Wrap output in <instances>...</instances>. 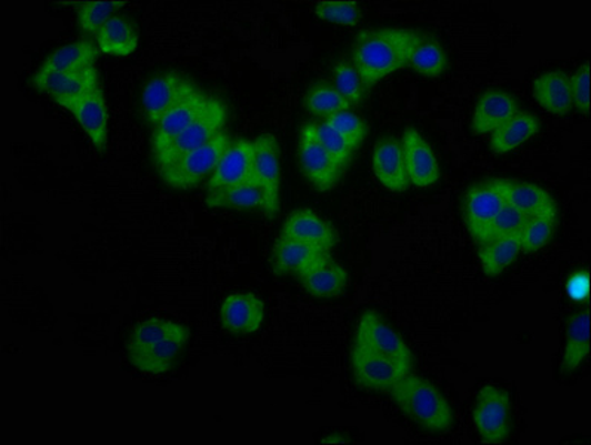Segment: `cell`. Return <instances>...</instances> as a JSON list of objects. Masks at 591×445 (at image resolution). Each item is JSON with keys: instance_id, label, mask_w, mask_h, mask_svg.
<instances>
[{"instance_id": "6da1fadb", "label": "cell", "mask_w": 591, "mask_h": 445, "mask_svg": "<svg viewBox=\"0 0 591 445\" xmlns=\"http://www.w3.org/2000/svg\"><path fill=\"white\" fill-rule=\"evenodd\" d=\"M418 32L408 29H370L355 38L352 64L368 87L373 88L401 69H408Z\"/></svg>"}, {"instance_id": "7a4b0ae2", "label": "cell", "mask_w": 591, "mask_h": 445, "mask_svg": "<svg viewBox=\"0 0 591 445\" xmlns=\"http://www.w3.org/2000/svg\"><path fill=\"white\" fill-rule=\"evenodd\" d=\"M191 332L176 321L153 318L137 325L128 343L131 364L141 373L164 374L174 367Z\"/></svg>"}, {"instance_id": "3957f363", "label": "cell", "mask_w": 591, "mask_h": 445, "mask_svg": "<svg viewBox=\"0 0 591 445\" xmlns=\"http://www.w3.org/2000/svg\"><path fill=\"white\" fill-rule=\"evenodd\" d=\"M401 413L423 431L441 434L453 426V409L430 382L410 373L390 391Z\"/></svg>"}, {"instance_id": "277c9868", "label": "cell", "mask_w": 591, "mask_h": 445, "mask_svg": "<svg viewBox=\"0 0 591 445\" xmlns=\"http://www.w3.org/2000/svg\"><path fill=\"white\" fill-rule=\"evenodd\" d=\"M231 135L227 131L216 135L209 144L202 145L191 153L180 158L174 164L160 170L164 182L178 191H187L198 186L214 174L224 152L232 144Z\"/></svg>"}, {"instance_id": "5b68a950", "label": "cell", "mask_w": 591, "mask_h": 445, "mask_svg": "<svg viewBox=\"0 0 591 445\" xmlns=\"http://www.w3.org/2000/svg\"><path fill=\"white\" fill-rule=\"evenodd\" d=\"M228 121V109L222 101L211 99L201 117L192 125H189L182 134L176 136L173 141L160 153L153 155L158 170L167 169L180 158L197 151L202 145L209 144L216 135L224 131Z\"/></svg>"}, {"instance_id": "8992f818", "label": "cell", "mask_w": 591, "mask_h": 445, "mask_svg": "<svg viewBox=\"0 0 591 445\" xmlns=\"http://www.w3.org/2000/svg\"><path fill=\"white\" fill-rule=\"evenodd\" d=\"M473 421L484 443H504L513 429V405L510 395L501 387H482L475 401Z\"/></svg>"}, {"instance_id": "52a82bcc", "label": "cell", "mask_w": 591, "mask_h": 445, "mask_svg": "<svg viewBox=\"0 0 591 445\" xmlns=\"http://www.w3.org/2000/svg\"><path fill=\"white\" fill-rule=\"evenodd\" d=\"M351 365L357 385L373 392L391 391L401 378L412 373V367L377 354L360 343L352 347Z\"/></svg>"}, {"instance_id": "ba28073f", "label": "cell", "mask_w": 591, "mask_h": 445, "mask_svg": "<svg viewBox=\"0 0 591 445\" xmlns=\"http://www.w3.org/2000/svg\"><path fill=\"white\" fill-rule=\"evenodd\" d=\"M299 164L312 186L320 192L332 191L343 175L341 166L321 145L314 123H307L299 135Z\"/></svg>"}, {"instance_id": "9c48e42d", "label": "cell", "mask_w": 591, "mask_h": 445, "mask_svg": "<svg viewBox=\"0 0 591 445\" xmlns=\"http://www.w3.org/2000/svg\"><path fill=\"white\" fill-rule=\"evenodd\" d=\"M198 91H200V88L191 79L183 77L179 72H173V70L153 78L143 91L146 119L153 127L158 125L170 110H173L176 105H179Z\"/></svg>"}, {"instance_id": "30bf717a", "label": "cell", "mask_w": 591, "mask_h": 445, "mask_svg": "<svg viewBox=\"0 0 591 445\" xmlns=\"http://www.w3.org/2000/svg\"><path fill=\"white\" fill-rule=\"evenodd\" d=\"M254 145V183L263 193V213L273 219L280 211V145L272 134L259 135Z\"/></svg>"}, {"instance_id": "8fae6325", "label": "cell", "mask_w": 591, "mask_h": 445, "mask_svg": "<svg viewBox=\"0 0 591 445\" xmlns=\"http://www.w3.org/2000/svg\"><path fill=\"white\" fill-rule=\"evenodd\" d=\"M355 343L377 354L385 355L397 363L413 368V355L400 334L390 327L374 311H368L360 318Z\"/></svg>"}, {"instance_id": "7c38bea8", "label": "cell", "mask_w": 591, "mask_h": 445, "mask_svg": "<svg viewBox=\"0 0 591 445\" xmlns=\"http://www.w3.org/2000/svg\"><path fill=\"white\" fill-rule=\"evenodd\" d=\"M32 83L38 91L50 95L61 108L68 109L70 104L77 103L99 88L100 78L97 69L91 68L70 73H34Z\"/></svg>"}, {"instance_id": "4fadbf2b", "label": "cell", "mask_w": 591, "mask_h": 445, "mask_svg": "<svg viewBox=\"0 0 591 445\" xmlns=\"http://www.w3.org/2000/svg\"><path fill=\"white\" fill-rule=\"evenodd\" d=\"M267 310L262 299L253 293H233L220 307V323L227 332L237 336L258 333L264 323Z\"/></svg>"}, {"instance_id": "5bb4252c", "label": "cell", "mask_w": 591, "mask_h": 445, "mask_svg": "<svg viewBox=\"0 0 591 445\" xmlns=\"http://www.w3.org/2000/svg\"><path fill=\"white\" fill-rule=\"evenodd\" d=\"M409 182L419 189H427L439 182L440 165L430 143L414 128H408L401 141Z\"/></svg>"}, {"instance_id": "9a60e30c", "label": "cell", "mask_w": 591, "mask_h": 445, "mask_svg": "<svg viewBox=\"0 0 591 445\" xmlns=\"http://www.w3.org/2000/svg\"><path fill=\"white\" fill-rule=\"evenodd\" d=\"M254 140L232 141L214 174L211 175L207 189L238 186L254 183Z\"/></svg>"}, {"instance_id": "2e32d148", "label": "cell", "mask_w": 591, "mask_h": 445, "mask_svg": "<svg viewBox=\"0 0 591 445\" xmlns=\"http://www.w3.org/2000/svg\"><path fill=\"white\" fill-rule=\"evenodd\" d=\"M213 95L207 94L201 90L196 94L189 97V99L182 101L179 105H176L173 110H170L158 125L153 127L152 134V152L153 155L160 153L162 149L176 139V136L182 134L189 125H192L201 113L204 112L207 105L210 104Z\"/></svg>"}, {"instance_id": "e0dca14e", "label": "cell", "mask_w": 591, "mask_h": 445, "mask_svg": "<svg viewBox=\"0 0 591 445\" xmlns=\"http://www.w3.org/2000/svg\"><path fill=\"white\" fill-rule=\"evenodd\" d=\"M492 186L504 198L505 204L513 206L528 218L538 215H558V206L545 189L537 184L515 182V180H492Z\"/></svg>"}, {"instance_id": "ac0fdd59", "label": "cell", "mask_w": 591, "mask_h": 445, "mask_svg": "<svg viewBox=\"0 0 591 445\" xmlns=\"http://www.w3.org/2000/svg\"><path fill=\"white\" fill-rule=\"evenodd\" d=\"M504 205V198L492 186L491 182L478 184L467 192L464 201L465 226L478 244L489 224L500 214Z\"/></svg>"}, {"instance_id": "d6986e66", "label": "cell", "mask_w": 591, "mask_h": 445, "mask_svg": "<svg viewBox=\"0 0 591 445\" xmlns=\"http://www.w3.org/2000/svg\"><path fill=\"white\" fill-rule=\"evenodd\" d=\"M281 236L330 251L338 244V232L311 210H298L287 218Z\"/></svg>"}, {"instance_id": "ffe728a7", "label": "cell", "mask_w": 591, "mask_h": 445, "mask_svg": "<svg viewBox=\"0 0 591 445\" xmlns=\"http://www.w3.org/2000/svg\"><path fill=\"white\" fill-rule=\"evenodd\" d=\"M69 112L77 119L91 143L103 152L109 140V108L103 88H96L82 100L70 104Z\"/></svg>"}, {"instance_id": "44dd1931", "label": "cell", "mask_w": 591, "mask_h": 445, "mask_svg": "<svg viewBox=\"0 0 591 445\" xmlns=\"http://www.w3.org/2000/svg\"><path fill=\"white\" fill-rule=\"evenodd\" d=\"M372 169L378 182L390 192H405L410 186L403 148L395 139H383L373 149Z\"/></svg>"}, {"instance_id": "7402d4cb", "label": "cell", "mask_w": 591, "mask_h": 445, "mask_svg": "<svg viewBox=\"0 0 591 445\" xmlns=\"http://www.w3.org/2000/svg\"><path fill=\"white\" fill-rule=\"evenodd\" d=\"M329 255L330 251L315 249V246L281 236L272 251L273 272L277 275L301 277Z\"/></svg>"}, {"instance_id": "603a6c76", "label": "cell", "mask_w": 591, "mask_h": 445, "mask_svg": "<svg viewBox=\"0 0 591 445\" xmlns=\"http://www.w3.org/2000/svg\"><path fill=\"white\" fill-rule=\"evenodd\" d=\"M299 280L307 293L317 299L341 297L350 285L347 269L341 263L334 262L330 255Z\"/></svg>"}, {"instance_id": "cb8c5ba5", "label": "cell", "mask_w": 591, "mask_h": 445, "mask_svg": "<svg viewBox=\"0 0 591 445\" xmlns=\"http://www.w3.org/2000/svg\"><path fill=\"white\" fill-rule=\"evenodd\" d=\"M519 112L518 103L507 92L491 90L475 105L471 128L475 135L492 134Z\"/></svg>"}, {"instance_id": "d4e9b609", "label": "cell", "mask_w": 591, "mask_h": 445, "mask_svg": "<svg viewBox=\"0 0 591 445\" xmlns=\"http://www.w3.org/2000/svg\"><path fill=\"white\" fill-rule=\"evenodd\" d=\"M99 54V47L94 45V42L79 39V41L70 42L47 57L37 73H70L96 68Z\"/></svg>"}, {"instance_id": "484cf974", "label": "cell", "mask_w": 591, "mask_h": 445, "mask_svg": "<svg viewBox=\"0 0 591 445\" xmlns=\"http://www.w3.org/2000/svg\"><path fill=\"white\" fill-rule=\"evenodd\" d=\"M97 47L110 57H130L139 45V30L130 17L118 14L97 33Z\"/></svg>"}, {"instance_id": "4316f807", "label": "cell", "mask_w": 591, "mask_h": 445, "mask_svg": "<svg viewBox=\"0 0 591 445\" xmlns=\"http://www.w3.org/2000/svg\"><path fill=\"white\" fill-rule=\"evenodd\" d=\"M533 97L545 112L563 117L573 109L569 77L563 72H547L533 82Z\"/></svg>"}, {"instance_id": "83f0119b", "label": "cell", "mask_w": 591, "mask_h": 445, "mask_svg": "<svg viewBox=\"0 0 591 445\" xmlns=\"http://www.w3.org/2000/svg\"><path fill=\"white\" fill-rule=\"evenodd\" d=\"M538 131H540V121L535 114L518 112L492 132L489 144H491L493 153L505 155V153L513 152L514 149L531 140Z\"/></svg>"}, {"instance_id": "f1b7e54d", "label": "cell", "mask_w": 591, "mask_h": 445, "mask_svg": "<svg viewBox=\"0 0 591 445\" xmlns=\"http://www.w3.org/2000/svg\"><path fill=\"white\" fill-rule=\"evenodd\" d=\"M590 354V312L582 311L571 316L564 334L562 370L575 372Z\"/></svg>"}, {"instance_id": "f546056e", "label": "cell", "mask_w": 591, "mask_h": 445, "mask_svg": "<svg viewBox=\"0 0 591 445\" xmlns=\"http://www.w3.org/2000/svg\"><path fill=\"white\" fill-rule=\"evenodd\" d=\"M449 68L447 52L439 41L430 34L418 32L412 51H410L408 69L422 77L439 78Z\"/></svg>"}, {"instance_id": "4dcf8cb0", "label": "cell", "mask_w": 591, "mask_h": 445, "mask_svg": "<svg viewBox=\"0 0 591 445\" xmlns=\"http://www.w3.org/2000/svg\"><path fill=\"white\" fill-rule=\"evenodd\" d=\"M206 204L210 209L262 210L263 193L256 183L207 189Z\"/></svg>"}, {"instance_id": "1f68e13d", "label": "cell", "mask_w": 591, "mask_h": 445, "mask_svg": "<svg viewBox=\"0 0 591 445\" xmlns=\"http://www.w3.org/2000/svg\"><path fill=\"white\" fill-rule=\"evenodd\" d=\"M522 253V245H520L519 237H504L487 242L480 245L479 257L482 263L483 272L488 276H498L505 272L511 264L518 260Z\"/></svg>"}, {"instance_id": "d6a6232c", "label": "cell", "mask_w": 591, "mask_h": 445, "mask_svg": "<svg viewBox=\"0 0 591 445\" xmlns=\"http://www.w3.org/2000/svg\"><path fill=\"white\" fill-rule=\"evenodd\" d=\"M126 2H117V0H96V2H79L78 3V21L83 32L94 34L104 28L108 21L112 20L114 16L119 14V10L126 7Z\"/></svg>"}, {"instance_id": "836d02e7", "label": "cell", "mask_w": 591, "mask_h": 445, "mask_svg": "<svg viewBox=\"0 0 591 445\" xmlns=\"http://www.w3.org/2000/svg\"><path fill=\"white\" fill-rule=\"evenodd\" d=\"M305 108L308 112L323 119L333 117L342 110H348L351 104L337 91V88L329 83H320L311 88L305 97Z\"/></svg>"}, {"instance_id": "e575fe53", "label": "cell", "mask_w": 591, "mask_h": 445, "mask_svg": "<svg viewBox=\"0 0 591 445\" xmlns=\"http://www.w3.org/2000/svg\"><path fill=\"white\" fill-rule=\"evenodd\" d=\"M333 87L351 105L360 104L369 91L352 61H339L334 65Z\"/></svg>"}, {"instance_id": "d590c367", "label": "cell", "mask_w": 591, "mask_h": 445, "mask_svg": "<svg viewBox=\"0 0 591 445\" xmlns=\"http://www.w3.org/2000/svg\"><path fill=\"white\" fill-rule=\"evenodd\" d=\"M529 219L531 218L520 213L513 206L505 204L504 209L500 211V214L489 224L487 232L483 233L482 240L479 241V245L487 244V242L504 240V237H519L520 232L523 231L524 224L528 223Z\"/></svg>"}, {"instance_id": "8d00e7d4", "label": "cell", "mask_w": 591, "mask_h": 445, "mask_svg": "<svg viewBox=\"0 0 591 445\" xmlns=\"http://www.w3.org/2000/svg\"><path fill=\"white\" fill-rule=\"evenodd\" d=\"M555 218L558 215H538L528 220L519 235L522 253H535L549 244L554 235Z\"/></svg>"}, {"instance_id": "74e56055", "label": "cell", "mask_w": 591, "mask_h": 445, "mask_svg": "<svg viewBox=\"0 0 591 445\" xmlns=\"http://www.w3.org/2000/svg\"><path fill=\"white\" fill-rule=\"evenodd\" d=\"M324 122L332 127L334 131L339 132L347 140V143L354 149V152L363 144L365 135L369 132V128L365 125L363 118L351 112L350 109L342 110V112L324 119Z\"/></svg>"}, {"instance_id": "f35d334b", "label": "cell", "mask_w": 591, "mask_h": 445, "mask_svg": "<svg viewBox=\"0 0 591 445\" xmlns=\"http://www.w3.org/2000/svg\"><path fill=\"white\" fill-rule=\"evenodd\" d=\"M314 127L317 136H319L324 151L332 156V160L337 162L343 171H345L347 166L351 164L352 156H354V149L347 143V140L343 139L339 132L334 131L333 128L328 125L324 121L314 123Z\"/></svg>"}, {"instance_id": "ab89813d", "label": "cell", "mask_w": 591, "mask_h": 445, "mask_svg": "<svg viewBox=\"0 0 591 445\" xmlns=\"http://www.w3.org/2000/svg\"><path fill=\"white\" fill-rule=\"evenodd\" d=\"M315 16L325 21V23L339 26H357L361 20V10L359 3L342 2H320L315 6Z\"/></svg>"}, {"instance_id": "60d3db41", "label": "cell", "mask_w": 591, "mask_h": 445, "mask_svg": "<svg viewBox=\"0 0 591 445\" xmlns=\"http://www.w3.org/2000/svg\"><path fill=\"white\" fill-rule=\"evenodd\" d=\"M590 63L580 65L575 73L569 78V88H571L573 108L580 110L585 117L590 113Z\"/></svg>"}]
</instances>
